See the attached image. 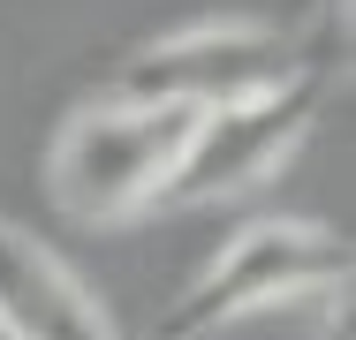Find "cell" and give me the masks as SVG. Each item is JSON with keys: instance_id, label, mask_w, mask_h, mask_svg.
Returning <instances> with one entry per match:
<instances>
[{"instance_id": "6da1fadb", "label": "cell", "mask_w": 356, "mask_h": 340, "mask_svg": "<svg viewBox=\"0 0 356 340\" xmlns=\"http://www.w3.org/2000/svg\"><path fill=\"white\" fill-rule=\"evenodd\" d=\"M190 129H197V114H182V106L91 99L61 121L54 151H46V189L83 227H122L137 212H159Z\"/></svg>"}, {"instance_id": "7a4b0ae2", "label": "cell", "mask_w": 356, "mask_h": 340, "mask_svg": "<svg viewBox=\"0 0 356 340\" xmlns=\"http://www.w3.org/2000/svg\"><path fill=\"white\" fill-rule=\"evenodd\" d=\"M349 295V242L318 219H250L220 242L205 272L167 303L159 333L197 340L220 333L250 310H281V303H334Z\"/></svg>"}, {"instance_id": "3957f363", "label": "cell", "mask_w": 356, "mask_h": 340, "mask_svg": "<svg viewBox=\"0 0 356 340\" xmlns=\"http://www.w3.org/2000/svg\"><path fill=\"white\" fill-rule=\"evenodd\" d=\"M303 61L296 31L281 23H243V15H220V23H190V31H167L137 53H122L114 76L99 83V99H129V106H182V114H220L235 99H258L288 83Z\"/></svg>"}, {"instance_id": "277c9868", "label": "cell", "mask_w": 356, "mask_h": 340, "mask_svg": "<svg viewBox=\"0 0 356 340\" xmlns=\"http://www.w3.org/2000/svg\"><path fill=\"white\" fill-rule=\"evenodd\" d=\"M334 68H296L288 83L258 91V99H235L220 114H197V129L182 144V167L167 182L159 212H197V204H227L258 182H273L288 159L303 151V136L318 129L326 99H334Z\"/></svg>"}, {"instance_id": "5b68a950", "label": "cell", "mask_w": 356, "mask_h": 340, "mask_svg": "<svg viewBox=\"0 0 356 340\" xmlns=\"http://www.w3.org/2000/svg\"><path fill=\"white\" fill-rule=\"evenodd\" d=\"M0 340H122L106 303L38 235L0 219Z\"/></svg>"}]
</instances>
